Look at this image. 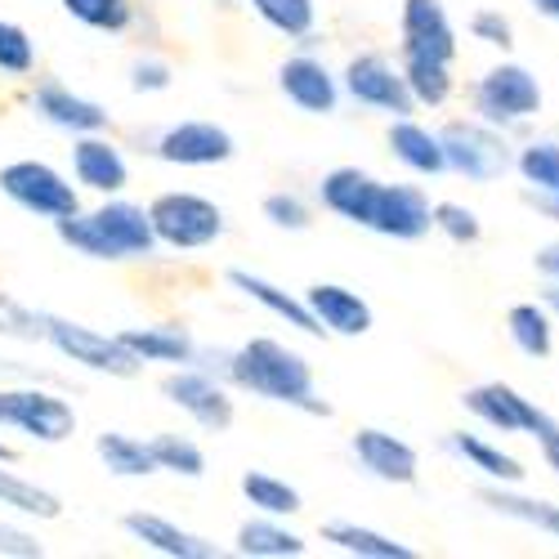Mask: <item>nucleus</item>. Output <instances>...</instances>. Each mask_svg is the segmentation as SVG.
Returning <instances> with one entry per match:
<instances>
[{
  "label": "nucleus",
  "mask_w": 559,
  "mask_h": 559,
  "mask_svg": "<svg viewBox=\"0 0 559 559\" xmlns=\"http://www.w3.org/2000/svg\"><path fill=\"white\" fill-rule=\"evenodd\" d=\"M59 242L85 260H144L157 251V233L144 206L134 202H104L99 211H72L55 219Z\"/></svg>",
  "instance_id": "f03ea898"
},
{
  "label": "nucleus",
  "mask_w": 559,
  "mask_h": 559,
  "mask_svg": "<svg viewBox=\"0 0 559 559\" xmlns=\"http://www.w3.org/2000/svg\"><path fill=\"white\" fill-rule=\"evenodd\" d=\"M461 403H465V412H475L484 426H492L501 435H528L537 412H542L533 399H524L515 385H506V381H488V385L465 390Z\"/></svg>",
  "instance_id": "dca6fc26"
},
{
  "label": "nucleus",
  "mask_w": 559,
  "mask_h": 559,
  "mask_svg": "<svg viewBox=\"0 0 559 559\" xmlns=\"http://www.w3.org/2000/svg\"><path fill=\"white\" fill-rule=\"evenodd\" d=\"M367 228L394 242H416L435 228V206L412 183H381V198H377V211H371Z\"/></svg>",
  "instance_id": "ddd939ff"
},
{
  "label": "nucleus",
  "mask_w": 559,
  "mask_h": 559,
  "mask_svg": "<svg viewBox=\"0 0 559 559\" xmlns=\"http://www.w3.org/2000/svg\"><path fill=\"white\" fill-rule=\"evenodd\" d=\"M277 90L309 117H328L341 104V85L328 72V63L313 55H292L283 68H277Z\"/></svg>",
  "instance_id": "2eb2a0df"
},
{
  "label": "nucleus",
  "mask_w": 559,
  "mask_h": 559,
  "mask_svg": "<svg viewBox=\"0 0 559 559\" xmlns=\"http://www.w3.org/2000/svg\"><path fill=\"white\" fill-rule=\"evenodd\" d=\"M309 542L300 533H292L283 520L273 515H260V520H247L238 528V555H255V559H296L305 555Z\"/></svg>",
  "instance_id": "393cba45"
},
{
  "label": "nucleus",
  "mask_w": 559,
  "mask_h": 559,
  "mask_svg": "<svg viewBox=\"0 0 559 559\" xmlns=\"http://www.w3.org/2000/svg\"><path fill=\"white\" fill-rule=\"evenodd\" d=\"M443 139V157H448V170L475 179V183H492L510 170V148L506 139L497 134L492 121H448L439 130Z\"/></svg>",
  "instance_id": "423d86ee"
},
{
  "label": "nucleus",
  "mask_w": 559,
  "mask_h": 559,
  "mask_svg": "<svg viewBox=\"0 0 559 559\" xmlns=\"http://www.w3.org/2000/svg\"><path fill=\"white\" fill-rule=\"evenodd\" d=\"M322 542H332L336 550L345 555H362V559H412L416 550L377 533V528H362V524H349V520H332L322 524Z\"/></svg>",
  "instance_id": "a878e982"
},
{
  "label": "nucleus",
  "mask_w": 559,
  "mask_h": 559,
  "mask_svg": "<svg viewBox=\"0 0 559 559\" xmlns=\"http://www.w3.org/2000/svg\"><path fill=\"white\" fill-rule=\"evenodd\" d=\"M32 108L36 117H45L50 126L68 130V134H95V130H108V108L95 104V99H81L63 81H40L36 95H32Z\"/></svg>",
  "instance_id": "412c9836"
},
{
  "label": "nucleus",
  "mask_w": 559,
  "mask_h": 559,
  "mask_svg": "<svg viewBox=\"0 0 559 559\" xmlns=\"http://www.w3.org/2000/svg\"><path fill=\"white\" fill-rule=\"evenodd\" d=\"M305 305L318 318V328L332 336H367L371 332V305L341 283H313L305 292Z\"/></svg>",
  "instance_id": "a211bd4d"
},
{
  "label": "nucleus",
  "mask_w": 559,
  "mask_h": 559,
  "mask_svg": "<svg viewBox=\"0 0 559 559\" xmlns=\"http://www.w3.org/2000/svg\"><path fill=\"white\" fill-rule=\"evenodd\" d=\"M242 497H247L251 510H260V515H273V520H287V515H300V510H305L300 492L287 479L269 475V471H247L242 475Z\"/></svg>",
  "instance_id": "7c9ffc66"
},
{
  "label": "nucleus",
  "mask_w": 559,
  "mask_h": 559,
  "mask_svg": "<svg viewBox=\"0 0 559 559\" xmlns=\"http://www.w3.org/2000/svg\"><path fill=\"white\" fill-rule=\"evenodd\" d=\"M153 456H157V471H170V475H183V479H202L206 475V452L193 443V439H183V435H157L153 443Z\"/></svg>",
  "instance_id": "2f4dec72"
},
{
  "label": "nucleus",
  "mask_w": 559,
  "mask_h": 559,
  "mask_svg": "<svg viewBox=\"0 0 559 559\" xmlns=\"http://www.w3.org/2000/svg\"><path fill=\"white\" fill-rule=\"evenodd\" d=\"M524 198H528V206H537V211H546V215H555V219H559V193H546V189H528Z\"/></svg>",
  "instance_id": "49530a36"
},
{
  "label": "nucleus",
  "mask_w": 559,
  "mask_h": 559,
  "mask_svg": "<svg viewBox=\"0 0 559 559\" xmlns=\"http://www.w3.org/2000/svg\"><path fill=\"white\" fill-rule=\"evenodd\" d=\"M95 452L104 461V471L117 475V479H144V475H157V456L148 443H139L121 430H104L95 439Z\"/></svg>",
  "instance_id": "bb28decb"
},
{
  "label": "nucleus",
  "mask_w": 559,
  "mask_h": 559,
  "mask_svg": "<svg viewBox=\"0 0 559 559\" xmlns=\"http://www.w3.org/2000/svg\"><path fill=\"white\" fill-rule=\"evenodd\" d=\"M117 336H121V345H126L139 362H175V367L198 362L193 336L179 332V328H121Z\"/></svg>",
  "instance_id": "b1692460"
},
{
  "label": "nucleus",
  "mask_w": 559,
  "mask_h": 559,
  "mask_svg": "<svg viewBox=\"0 0 559 559\" xmlns=\"http://www.w3.org/2000/svg\"><path fill=\"white\" fill-rule=\"evenodd\" d=\"M354 456H358V465L371 475V479H381V484H399V488H407V484H416V471H421V456H416V448L412 443H403V439H394L390 430H377V426H362L358 435H354Z\"/></svg>",
  "instance_id": "4468645a"
},
{
  "label": "nucleus",
  "mask_w": 559,
  "mask_h": 559,
  "mask_svg": "<svg viewBox=\"0 0 559 559\" xmlns=\"http://www.w3.org/2000/svg\"><path fill=\"white\" fill-rule=\"evenodd\" d=\"M533 5H537L546 19H555V23H559V0H533Z\"/></svg>",
  "instance_id": "8fccbe9b"
},
{
  "label": "nucleus",
  "mask_w": 559,
  "mask_h": 559,
  "mask_svg": "<svg viewBox=\"0 0 559 559\" xmlns=\"http://www.w3.org/2000/svg\"><path fill=\"white\" fill-rule=\"evenodd\" d=\"M228 287H238L247 300H255V305L269 309L273 318H283L287 328H296V332H305V336H322V328H318V318L309 313V305L296 300L292 292H283L277 283H269V277L247 273V269H228Z\"/></svg>",
  "instance_id": "4be33fe9"
},
{
  "label": "nucleus",
  "mask_w": 559,
  "mask_h": 559,
  "mask_svg": "<svg viewBox=\"0 0 559 559\" xmlns=\"http://www.w3.org/2000/svg\"><path fill=\"white\" fill-rule=\"evenodd\" d=\"M390 153L416 170V175H443L448 170V157H443V139L426 126H416L412 117H394L390 126Z\"/></svg>",
  "instance_id": "5701e85b"
},
{
  "label": "nucleus",
  "mask_w": 559,
  "mask_h": 559,
  "mask_svg": "<svg viewBox=\"0 0 559 559\" xmlns=\"http://www.w3.org/2000/svg\"><path fill=\"white\" fill-rule=\"evenodd\" d=\"M0 461H5V465H14V448H10V443H0Z\"/></svg>",
  "instance_id": "3c124183"
},
{
  "label": "nucleus",
  "mask_w": 559,
  "mask_h": 559,
  "mask_svg": "<svg viewBox=\"0 0 559 559\" xmlns=\"http://www.w3.org/2000/svg\"><path fill=\"white\" fill-rule=\"evenodd\" d=\"M435 228L443 233V238L461 242V247H471V242L484 238L479 215H475L471 206H461V202H439V206H435Z\"/></svg>",
  "instance_id": "ea45409f"
},
{
  "label": "nucleus",
  "mask_w": 559,
  "mask_h": 559,
  "mask_svg": "<svg viewBox=\"0 0 559 559\" xmlns=\"http://www.w3.org/2000/svg\"><path fill=\"white\" fill-rule=\"evenodd\" d=\"M251 10L283 36H309L313 32V0H251Z\"/></svg>",
  "instance_id": "c9c22d12"
},
{
  "label": "nucleus",
  "mask_w": 559,
  "mask_h": 559,
  "mask_svg": "<svg viewBox=\"0 0 559 559\" xmlns=\"http://www.w3.org/2000/svg\"><path fill=\"white\" fill-rule=\"evenodd\" d=\"M0 555H14V559H40V555H45V546H40L32 533H23V528L0 524Z\"/></svg>",
  "instance_id": "c03bdc74"
},
{
  "label": "nucleus",
  "mask_w": 559,
  "mask_h": 559,
  "mask_svg": "<svg viewBox=\"0 0 559 559\" xmlns=\"http://www.w3.org/2000/svg\"><path fill=\"white\" fill-rule=\"evenodd\" d=\"M228 377H233V385H242L269 403H287L309 416H332V407L318 399L309 358L273 336H255L238 354H228Z\"/></svg>",
  "instance_id": "f257e3e1"
},
{
  "label": "nucleus",
  "mask_w": 559,
  "mask_h": 559,
  "mask_svg": "<svg viewBox=\"0 0 559 559\" xmlns=\"http://www.w3.org/2000/svg\"><path fill=\"white\" fill-rule=\"evenodd\" d=\"M260 211H264V219H269L273 228H287V233H305V228L313 224L305 198H296V193H269Z\"/></svg>",
  "instance_id": "a19ab883"
},
{
  "label": "nucleus",
  "mask_w": 559,
  "mask_h": 559,
  "mask_svg": "<svg viewBox=\"0 0 559 559\" xmlns=\"http://www.w3.org/2000/svg\"><path fill=\"white\" fill-rule=\"evenodd\" d=\"M448 448L471 465V471H479V475H488V479H501V484H520L524 479V465L510 456V452H501V448H492L488 439H479V435H448Z\"/></svg>",
  "instance_id": "cd10ccee"
},
{
  "label": "nucleus",
  "mask_w": 559,
  "mask_h": 559,
  "mask_svg": "<svg viewBox=\"0 0 559 559\" xmlns=\"http://www.w3.org/2000/svg\"><path fill=\"white\" fill-rule=\"evenodd\" d=\"M345 95L358 99L362 108H377V112H390V117H412V108H416L403 68H394V59H385V55H358V59H349V68H345Z\"/></svg>",
  "instance_id": "1a4fd4ad"
},
{
  "label": "nucleus",
  "mask_w": 559,
  "mask_h": 559,
  "mask_svg": "<svg viewBox=\"0 0 559 559\" xmlns=\"http://www.w3.org/2000/svg\"><path fill=\"white\" fill-rule=\"evenodd\" d=\"M36 68V45L32 36L10 23V19H0V72L5 76H27Z\"/></svg>",
  "instance_id": "58836bf2"
},
{
  "label": "nucleus",
  "mask_w": 559,
  "mask_h": 559,
  "mask_svg": "<svg viewBox=\"0 0 559 559\" xmlns=\"http://www.w3.org/2000/svg\"><path fill=\"white\" fill-rule=\"evenodd\" d=\"M23 430L36 443H63L76 435V412L68 399L36 390V385H19V390H0V430Z\"/></svg>",
  "instance_id": "0eeeda50"
},
{
  "label": "nucleus",
  "mask_w": 559,
  "mask_h": 559,
  "mask_svg": "<svg viewBox=\"0 0 559 559\" xmlns=\"http://www.w3.org/2000/svg\"><path fill=\"white\" fill-rule=\"evenodd\" d=\"M533 439H537V448H542V456H546V465L555 471V479H559V421L550 412H537V421H533V430H528Z\"/></svg>",
  "instance_id": "37998d69"
},
{
  "label": "nucleus",
  "mask_w": 559,
  "mask_h": 559,
  "mask_svg": "<svg viewBox=\"0 0 559 559\" xmlns=\"http://www.w3.org/2000/svg\"><path fill=\"white\" fill-rule=\"evenodd\" d=\"M72 170H76L81 189H95V193H121L126 179H130V166H126L121 148L112 144V139H104V130L76 134V144H72Z\"/></svg>",
  "instance_id": "aec40b11"
},
{
  "label": "nucleus",
  "mask_w": 559,
  "mask_h": 559,
  "mask_svg": "<svg viewBox=\"0 0 559 559\" xmlns=\"http://www.w3.org/2000/svg\"><path fill=\"white\" fill-rule=\"evenodd\" d=\"M403 76H407L412 99H416V104H426V108H439V104H448V95H452L448 63H430V59H403Z\"/></svg>",
  "instance_id": "72a5a7b5"
},
{
  "label": "nucleus",
  "mask_w": 559,
  "mask_h": 559,
  "mask_svg": "<svg viewBox=\"0 0 559 559\" xmlns=\"http://www.w3.org/2000/svg\"><path fill=\"white\" fill-rule=\"evenodd\" d=\"M542 305H546L550 313H559V277H550V283L542 287Z\"/></svg>",
  "instance_id": "09e8293b"
},
{
  "label": "nucleus",
  "mask_w": 559,
  "mask_h": 559,
  "mask_svg": "<svg viewBox=\"0 0 559 559\" xmlns=\"http://www.w3.org/2000/svg\"><path fill=\"white\" fill-rule=\"evenodd\" d=\"M506 332L515 341V349L528 358H550L555 349V322L546 305H515L506 313Z\"/></svg>",
  "instance_id": "c756f323"
},
{
  "label": "nucleus",
  "mask_w": 559,
  "mask_h": 559,
  "mask_svg": "<svg viewBox=\"0 0 559 559\" xmlns=\"http://www.w3.org/2000/svg\"><path fill=\"white\" fill-rule=\"evenodd\" d=\"M162 394H166L179 412H189L206 435H224V430L233 426V399H228V390L211 377V371H202V367H179V371H170V377L162 381Z\"/></svg>",
  "instance_id": "9d476101"
},
{
  "label": "nucleus",
  "mask_w": 559,
  "mask_h": 559,
  "mask_svg": "<svg viewBox=\"0 0 559 559\" xmlns=\"http://www.w3.org/2000/svg\"><path fill=\"white\" fill-rule=\"evenodd\" d=\"M238 144L219 121H175L157 139V157L170 166H224Z\"/></svg>",
  "instance_id": "9b49d317"
},
{
  "label": "nucleus",
  "mask_w": 559,
  "mask_h": 559,
  "mask_svg": "<svg viewBox=\"0 0 559 559\" xmlns=\"http://www.w3.org/2000/svg\"><path fill=\"white\" fill-rule=\"evenodd\" d=\"M0 193L40 219H63V215L81 211V198H76L72 183L50 162H36V157L0 166Z\"/></svg>",
  "instance_id": "39448f33"
},
{
  "label": "nucleus",
  "mask_w": 559,
  "mask_h": 559,
  "mask_svg": "<svg viewBox=\"0 0 559 559\" xmlns=\"http://www.w3.org/2000/svg\"><path fill=\"white\" fill-rule=\"evenodd\" d=\"M403 59H430L452 63L456 59V32L448 23L443 0H403Z\"/></svg>",
  "instance_id": "f8f14e48"
},
{
  "label": "nucleus",
  "mask_w": 559,
  "mask_h": 559,
  "mask_svg": "<svg viewBox=\"0 0 559 559\" xmlns=\"http://www.w3.org/2000/svg\"><path fill=\"white\" fill-rule=\"evenodd\" d=\"M537 269H542L546 277H559V242H550V247L537 251Z\"/></svg>",
  "instance_id": "de8ad7c7"
},
{
  "label": "nucleus",
  "mask_w": 559,
  "mask_h": 559,
  "mask_svg": "<svg viewBox=\"0 0 559 559\" xmlns=\"http://www.w3.org/2000/svg\"><path fill=\"white\" fill-rule=\"evenodd\" d=\"M318 198H322V206H328V211H336L341 219L367 228L371 211H377V198H381V179L358 170V166H336V170L322 175Z\"/></svg>",
  "instance_id": "f3484780"
},
{
  "label": "nucleus",
  "mask_w": 559,
  "mask_h": 559,
  "mask_svg": "<svg viewBox=\"0 0 559 559\" xmlns=\"http://www.w3.org/2000/svg\"><path fill=\"white\" fill-rule=\"evenodd\" d=\"M484 501L497 510V515H506V520H524V524H533V528L559 537V506H555V501H528V497L497 492V488H488Z\"/></svg>",
  "instance_id": "473e14b6"
},
{
  "label": "nucleus",
  "mask_w": 559,
  "mask_h": 559,
  "mask_svg": "<svg viewBox=\"0 0 559 559\" xmlns=\"http://www.w3.org/2000/svg\"><path fill=\"white\" fill-rule=\"evenodd\" d=\"M59 5H63L76 23L95 27V32H121V27L130 23V14H134L130 0H59Z\"/></svg>",
  "instance_id": "e433bc0d"
},
{
  "label": "nucleus",
  "mask_w": 559,
  "mask_h": 559,
  "mask_svg": "<svg viewBox=\"0 0 559 559\" xmlns=\"http://www.w3.org/2000/svg\"><path fill=\"white\" fill-rule=\"evenodd\" d=\"M0 506L19 510L27 520H59L63 515V501L50 488L23 479L19 471H5V461H0Z\"/></svg>",
  "instance_id": "c85d7f7f"
},
{
  "label": "nucleus",
  "mask_w": 559,
  "mask_h": 559,
  "mask_svg": "<svg viewBox=\"0 0 559 559\" xmlns=\"http://www.w3.org/2000/svg\"><path fill=\"white\" fill-rule=\"evenodd\" d=\"M121 528H126L139 546H148V550H157V555H166V559H211V555H219L215 542H206V537H198V533H189V528L170 524L166 515H148V510H130V515L121 520Z\"/></svg>",
  "instance_id": "6ab92c4d"
},
{
  "label": "nucleus",
  "mask_w": 559,
  "mask_h": 559,
  "mask_svg": "<svg viewBox=\"0 0 559 559\" xmlns=\"http://www.w3.org/2000/svg\"><path fill=\"white\" fill-rule=\"evenodd\" d=\"M515 166H520L528 189L559 193V139H533V144L515 157Z\"/></svg>",
  "instance_id": "f704fd0d"
},
{
  "label": "nucleus",
  "mask_w": 559,
  "mask_h": 559,
  "mask_svg": "<svg viewBox=\"0 0 559 559\" xmlns=\"http://www.w3.org/2000/svg\"><path fill=\"white\" fill-rule=\"evenodd\" d=\"M157 242L175 251H202L224 233V211L202 193H162L148 206Z\"/></svg>",
  "instance_id": "20e7f679"
},
{
  "label": "nucleus",
  "mask_w": 559,
  "mask_h": 559,
  "mask_svg": "<svg viewBox=\"0 0 559 559\" xmlns=\"http://www.w3.org/2000/svg\"><path fill=\"white\" fill-rule=\"evenodd\" d=\"M471 36L484 40V45H501V50L515 45V27H510V19L497 14V10H475L471 14Z\"/></svg>",
  "instance_id": "79ce46f5"
},
{
  "label": "nucleus",
  "mask_w": 559,
  "mask_h": 559,
  "mask_svg": "<svg viewBox=\"0 0 559 559\" xmlns=\"http://www.w3.org/2000/svg\"><path fill=\"white\" fill-rule=\"evenodd\" d=\"M45 341H50L68 362L85 367V371H99V377H117V381H130L144 371V362H139L121 336H104L95 328H85V322H72V318H59V313H45Z\"/></svg>",
  "instance_id": "7ed1b4c3"
},
{
  "label": "nucleus",
  "mask_w": 559,
  "mask_h": 559,
  "mask_svg": "<svg viewBox=\"0 0 559 559\" xmlns=\"http://www.w3.org/2000/svg\"><path fill=\"white\" fill-rule=\"evenodd\" d=\"M130 85L139 90V95H153V90H166V85H170V68H166V63H157V59H144V63H134Z\"/></svg>",
  "instance_id": "a18cd8bd"
},
{
  "label": "nucleus",
  "mask_w": 559,
  "mask_h": 559,
  "mask_svg": "<svg viewBox=\"0 0 559 559\" xmlns=\"http://www.w3.org/2000/svg\"><path fill=\"white\" fill-rule=\"evenodd\" d=\"M0 336H10V341H45V313H36L32 305H23L19 296L10 292H0Z\"/></svg>",
  "instance_id": "4c0bfd02"
},
{
  "label": "nucleus",
  "mask_w": 559,
  "mask_h": 559,
  "mask_svg": "<svg viewBox=\"0 0 559 559\" xmlns=\"http://www.w3.org/2000/svg\"><path fill=\"white\" fill-rule=\"evenodd\" d=\"M475 108L484 121L492 126H515L528 121L533 112H542V85L528 68L520 63H497L479 76L475 85Z\"/></svg>",
  "instance_id": "6e6552de"
}]
</instances>
